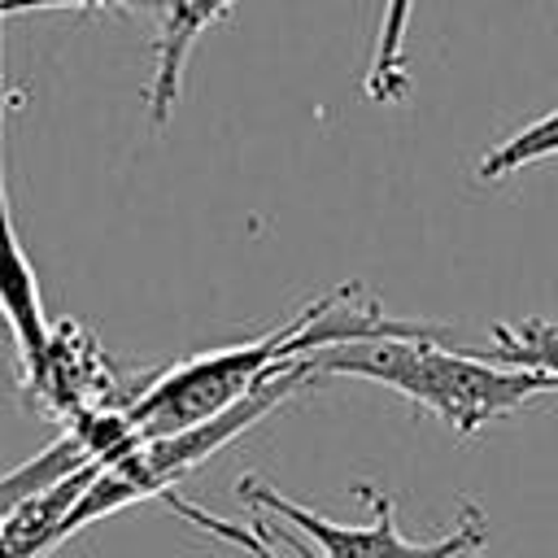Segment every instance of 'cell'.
Wrapping results in <instances>:
<instances>
[{"label":"cell","mask_w":558,"mask_h":558,"mask_svg":"<svg viewBox=\"0 0 558 558\" xmlns=\"http://www.w3.org/2000/svg\"><path fill=\"white\" fill-rule=\"evenodd\" d=\"M314 375H349L401 392L418 410H432L453 436H475L488 423L523 410L527 401L558 392L554 379L519 366H501L480 349L440 344V327L418 336H379L336 344L310 357Z\"/></svg>","instance_id":"6da1fadb"},{"label":"cell","mask_w":558,"mask_h":558,"mask_svg":"<svg viewBox=\"0 0 558 558\" xmlns=\"http://www.w3.org/2000/svg\"><path fill=\"white\" fill-rule=\"evenodd\" d=\"M357 497L371 501V523H331L323 514H314L310 506L283 497L270 480L262 475H244L235 484V497L253 510V514H270L257 519L262 532H270L283 545L305 549L310 558H466L475 549H484V514L475 501H466L458 527L449 536L436 541H410L397 532V510L388 497H379L366 484H353Z\"/></svg>","instance_id":"3957f363"},{"label":"cell","mask_w":558,"mask_h":558,"mask_svg":"<svg viewBox=\"0 0 558 558\" xmlns=\"http://www.w3.org/2000/svg\"><path fill=\"white\" fill-rule=\"evenodd\" d=\"M166 501V510L170 514H179L183 523H192V527H201V532H209L214 541H222V545H231V549H240V554H248V558H283L253 523L244 527V523H231V519H222V514H209L205 506H192L187 497H179V493H166L161 497Z\"/></svg>","instance_id":"30bf717a"},{"label":"cell","mask_w":558,"mask_h":558,"mask_svg":"<svg viewBox=\"0 0 558 558\" xmlns=\"http://www.w3.org/2000/svg\"><path fill=\"white\" fill-rule=\"evenodd\" d=\"M558 157V105L541 118H532L527 126H519L514 135H506L501 144H493L484 157H480V179L484 183H497V179H510L536 161H549Z\"/></svg>","instance_id":"9c48e42d"},{"label":"cell","mask_w":558,"mask_h":558,"mask_svg":"<svg viewBox=\"0 0 558 558\" xmlns=\"http://www.w3.org/2000/svg\"><path fill=\"white\" fill-rule=\"evenodd\" d=\"M0 4H4V0H0Z\"/></svg>","instance_id":"7c38bea8"},{"label":"cell","mask_w":558,"mask_h":558,"mask_svg":"<svg viewBox=\"0 0 558 558\" xmlns=\"http://www.w3.org/2000/svg\"><path fill=\"white\" fill-rule=\"evenodd\" d=\"M9 83H4V22H0V323L13 340L17 353V371L31 366L48 336H52V318L39 292V275L22 248V235L13 227V209H9V183H4V118H9Z\"/></svg>","instance_id":"8992f818"},{"label":"cell","mask_w":558,"mask_h":558,"mask_svg":"<svg viewBox=\"0 0 558 558\" xmlns=\"http://www.w3.org/2000/svg\"><path fill=\"white\" fill-rule=\"evenodd\" d=\"M253 527H257V523H253ZM257 532H262V527H257ZM262 536H266V541H270V545H275V549H283V554H292V558H310V554H305V549H296V545H283V541H275V536H270V532H262Z\"/></svg>","instance_id":"8fae6325"},{"label":"cell","mask_w":558,"mask_h":558,"mask_svg":"<svg viewBox=\"0 0 558 558\" xmlns=\"http://www.w3.org/2000/svg\"><path fill=\"white\" fill-rule=\"evenodd\" d=\"M418 0H384L379 9V26H375V48H371V65L362 78V96L375 105H397L410 92V74H405V35H410V17H414Z\"/></svg>","instance_id":"52a82bcc"},{"label":"cell","mask_w":558,"mask_h":558,"mask_svg":"<svg viewBox=\"0 0 558 558\" xmlns=\"http://www.w3.org/2000/svg\"><path fill=\"white\" fill-rule=\"evenodd\" d=\"M235 9V0H4L0 22L26 17V13H148L157 17L153 39V78H148V126L161 131L174 118V105L183 96V70L196 48V39L222 22Z\"/></svg>","instance_id":"5b68a950"},{"label":"cell","mask_w":558,"mask_h":558,"mask_svg":"<svg viewBox=\"0 0 558 558\" xmlns=\"http://www.w3.org/2000/svg\"><path fill=\"white\" fill-rule=\"evenodd\" d=\"M17 392L31 410H39L44 418L61 423V427H74L78 418L87 414H100V410H126L140 392L122 384V375L113 371V362L105 357L100 340L61 318L52 323V336L44 344V353L17 371Z\"/></svg>","instance_id":"277c9868"},{"label":"cell","mask_w":558,"mask_h":558,"mask_svg":"<svg viewBox=\"0 0 558 558\" xmlns=\"http://www.w3.org/2000/svg\"><path fill=\"white\" fill-rule=\"evenodd\" d=\"M314 375L310 371H292L275 384H266L262 392H253L248 401H240L235 410L201 423V427H187V432H174V436H157V440H140L131 445L126 453H118L113 462L100 466V475L92 480V488L83 493V501L70 510L65 519V532L61 541H70L74 532L126 510V506H140V501H161L166 493H174V484L183 475H192L196 466H205L218 449H227L231 440H240L253 423H262L270 410H279L301 384H310Z\"/></svg>","instance_id":"7a4b0ae2"},{"label":"cell","mask_w":558,"mask_h":558,"mask_svg":"<svg viewBox=\"0 0 558 558\" xmlns=\"http://www.w3.org/2000/svg\"><path fill=\"white\" fill-rule=\"evenodd\" d=\"M484 357L519 371H536L558 384V318H519V323H497Z\"/></svg>","instance_id":"ba28073f"}]
</instances>
